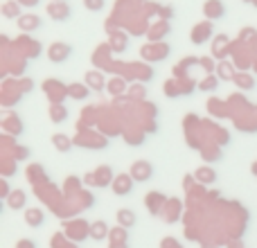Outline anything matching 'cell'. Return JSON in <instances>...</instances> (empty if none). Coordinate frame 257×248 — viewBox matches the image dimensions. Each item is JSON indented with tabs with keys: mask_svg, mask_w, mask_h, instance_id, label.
<instances>
[{
	"mask_svg": "<svg viewBox=\"0 0 257 248\" xmlns=\"http://www.w3.org/2000/svg\"><path fill=\"white\" fill-rule=\"evenodd\" d=\"M25 221H27V226H30V228H41L45 223L43 210H39V208L27 210V212H25Z\"/></svg>",
	"mask_w": 257,
	"mask_h": 248,
	"instance_id": "6da1fadb",
	"label": "cell"
},
{
	"mask_svg": "<svg viewBox=\"0 0 257 248\" xmlns=\"http://www.w3.org/2000/svg\"><path fill=\"white\" fill-rule=\"evenodd\" d=\"M68 54H70V48H68V45L54 43L52 48H50V59H52L54 63H63V61H66Z\"/></svg>",
	"mask_w": 257,
	"mask_h": 248,
	"instance_id": "7a4b0ae2",
	"label": "cell"
},
{
	"mask_svg": "<svg viewBox=\"0 0 257 248\" xmlns=\"http://www.w3.org/2000/svg\"><path fill=\"white\" fill-rule=\"evenodd\" d=\"M115 194H120V196H124V194H131V190H133V181L128 176H120L115 181Z\"/></svg>",
	"mask_w": 257,
	"mask_h": 248,
	"instance_id": "3957f363",
	"label": "cell"
},
{
	"mask_svg": "<svg viewBox=\"0 0 257 248\" xmlns=\"http://www.w3.org/2000/svg\"><path fill=\"white\" fill-rule=\"evenodd\" d=\"M117 223H120L122 228L136 226V214H133L131 210H120V212H117Z\"/></svg>",
	"mask_w": 257,
	"mask_h": 248,
	"instance_id": "277c9868",
	"label": "cell"
},
{
	"mask_svg": "<svg viewBox=\"0 0 257 248\" xmlns=\"http://www.w3.org/2000/svg\"><path fill=\"white\" fill-rule=\"evenodd\" d=\"M18 23H21V27H23V30H27V32H30V30H39V27H41V23H43V21H41L39 16H23Z\"/></svg>",
	"mask_w": 257,
	"mask_h": 248,
	"instance_id": "5b68a950",
	"label": "cell"
},
{
	"mask_svg": "<svg viewBox=\"0 0 257 248\" xmlns=\"http://www.w3.org/2000/svg\"><path fill=\"white\" fill-rule=\"evenodd\" d=\"M133 169H138V178H149L151 176V174H154V172H151V165L149 163H136V165H133Z\"/></svg>",
	"mask_w": 257,
	"mask_h": 248,
	"instance_id": "8992f818",
	"label": "cell"
},
{
	"mask_svg": "<svg viewBox=\"0 0 257 248\" xmlns=\"http://www.w3.org/2000/svg\"><path fill=\"white\" fill-rule=\"evenodd\" d=\"M104 235H106V226H104V221H97L93 228H90V237H95V239H104Z\"/></svg>",
	"mask_w": 257,
	"mask_h": 248,
	"instance_id": "52a82bcc",
	"label": "cell"
},
{
	"mask_svg": "<svg viewBox=\"0 0 257 248\" xmlns=\"http://www.w3.org/2000/svg\"><path fill=\"white\" fill-rule=\"evenodd\" d=\"M9 203H12V208H23L25 205V192H14Z\"/></svg>",
	"mask_w": 257,
	"mask_h": 248,
	"instance_id": "ba28073f",
	"label": "cell"
},
{
	"mask_svg": "<svg viewBox=\"0 0 257 248\" xmlns=\"http://www.w3.org/2000/svg\"><path fill=\"white\" fill-rule=\"evenodd\" d=\"M52 142H54V145H57L61 151H68V149H70V140H68L66 136H54Z\"/></svg>",
	"mask_w": 257,
	"mask_h": 248,
	"instance_id": "9c48e42d",
	"label": "cell"
},
{
	"mask_svg": "<svg viewBox=\"0 0 257 248\" xmlns=\"http://www.w3.org/2000/svg\"><path fill=\"white\" fill-rule=\"evenodd\" d=\"M70 95H75V99H84L88 95V90L81 88V86H70Z\"/></svg>",
	"mask_w": 257,
	"mask_h": 248,
	"instance_id": "30bf717a",
	"label": "cell"
},
{
	"mask_svg": "<svg viewBox=\"0 0 257 248\" xmlns=\"http://www.w3.org/2000/svg\"><path fill=\"white\" fill-rule=\"evenodd\" d=\"M84 3H86V7L93 9V12H99V9L104 7V0H84Z\"/></svg>",
	"mask_w": 257,
	"mask_h": 248,
	"instance_id": "8fae6325",
	"label": "cell"
},
{
	"mask_svg": "<svg viewBox=\"0 0 257 248\" xmlns=\"http://www.w3.org/2000/svg\"><path fill=\"white\" fill-rule=\"evenodd\" d=\"M16 248H36V244H34L32 239H21V241H18V246H16Z\"/></svg>",
	"mask_w": 257,
	"mask_h": 248,
	"instance_id": "7c38bea8",
	"label": "cell"
}]
</instances>
